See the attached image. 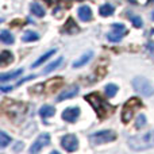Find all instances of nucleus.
Listing matches in <instances>:
<instances>
[{
	"mask_svg": "<svg viewBox=\"0 0 154 154\" xmlns=\"http://www.w3.org/2000/svg\"><path fill=\"white\" fill-rule=\"evenodd\" d=\"M128 147L135 152H142V150H147L154 147V130L146 131L145 134L141 135L131 137L127 141Z\"/></svg>",
	"mask_w": 154,
	"mask_h": 154,
	"instance_id": "obj_1",
	"label": "nucleus"
},
{
	"mask_svg": "<svg viewBox=\"0 0 154 154\" xmlns=\"http://www.w3.org/2000/svg\"><path fill=\"white\" fill-rule=\"evenodd\" d=\"M85 100L93 107V109H95L96 114L99 115V118H106V116H108V115H111L112 111H114V108H112L106 100H103L101 96L96 92L88 93V95L85 96Z\"/></svg>",
	"mask_w": 154,
	"mask_h": 154,
	"instance_id": "obj_2",
	"label": "nucleus"
},
{
	"mask_svg": "<svg viewBox=\"0 0 154 154\" xmlns=\"http://www.w3.org/2000/svg\"><path fill=\"white\" fill-rule=\"evenodd\" d=\"M141 107H142V101L138 97H131L128 101H126L122 109V122L128 123L131 120V118H133L135 109L141 108Z\"/></svg>",
	"mask_w": 154,
	"mask_h": 154,
	"instance_id": "obj_3",
	"label": "nucleus"
},
{
	"mask_svg": "<svg viewBox=\"0 0 154 154\" xmlns=\"http://www.w3.org/2000/svg\"><path fill=\"white\" fill-rule=\"evenodd\" d=\"M116 139V133L112 130H101L89 135V142L92 145H103L107 142H112Z\"/></svg>",
	"mask_w": 154,
	"mask_h": 154,
	"instance_id": "obj_4",
	"label": "nucleus"
},
{
	"mask_svg": "<svg viewBox=\"0 0 154 154\" xmlns=\"http://www.w3.org/2000/svg\"><path fill=\"white\" fill-rule=\"evenodd\" d=\"M133 88L137 91L138 93L143 96H153L154 95V87L152 85V82L145 77H135L133 80Z\"/></svg>",
	"mask_w": 154,
	"mask_h": 154,
	"instance_id": "obj_5",
	"label": "nucleus"
},
{
	"mask_svg": "<svg viewBox=\"0 0 154 154\" xmlns=\"http://www.w3.org/2000/svg\"><path fill=\"white\" fill-rule=\"evenodd\" d=\"M61 146L66 152L73 153L79 149V139L75 134H66L61 138Z\"/></svg>",
	"mask_w": 154,
	"mask_h": 154,
	"instance_id": "obj_6",
	"label": "nucleus"
},
{
	"mask_svg": "<svg viewBox=\"0 0 154 154\" xmlns=\"http://www.w3.org/2000/svg\"><path fill=\"white\" fill-rule=\"evenodd\" d=\"M49 143H50V134H49V133L41 134V135L34 141V143L30 146V153H31V154L39 153L41 150H42L45 146H48Z\"/></svg>",
	"mask_w": 154,
	"mask_h": 154,
	"instance_id": "obj_7",
	"label": "nucleus"
},
{
	"mask_svg": "<svg viewBox=\"0 0 154 154\" xmlns=\"http://www.w3.org/2000/svg\"><path fill=\"white\" fill-rule=\"evenodd\" d=\"M111 29H112V32H109L107 35L108 41L109 42H119L123 38V35L126 34V27L122 23H112Z\"/></svg>",
	"mask_w": 154,
	"mask_h": 154,
	"instance_id": "obj_8",
	"label": "nucleus"
},
{
	"mask_svg": "<svg viewBox=\"0 0 154 154\" xmlns=\"http://www.w3.org/2000/svg\"><path fill=\"white\" fill-rule=\"evenodd\" d=\"M79 116H80V107H68L62 112V119L69 123L76 122Z\"/></svg>",
	"mask_w": 154,
	"mask_h": 154,
	"instance_id": "obj_9",
	"label": "nucleus"
},
{
	"mask_svg": "<svg viewBox=\"0 0 154 154\" xmlns=\"http://www.w3.org/2000/svg\"><path fill=\"white\" fill-rule=\"evenodd\" d=\"M79 92H80L79 87H77V85H72L70 88H68V89L62 91V92L60 93L58 97H57V101H64V100H66V99H72L79 95Z\"/></svg>",
	"mask_w": 154,
	"mask_h": 154,
	"instance_id": "obj_10",
	"label": "nucleus"
},
{
	"mask_svg": "<svg viewBox=\"0 0 154 154\" xmlns=\"http://www.w3.org/2000/svg\"><path fill=\"white\" fill-rule=\"evenodd\" d=\"M92 57H93V51H87V53H84L81 57H79V58L76 60V61H73V68H81V66H84V65H87L88 62L92 60Z\"/></svg>",
	"mask_w": 154,
	"mask_h": 154,
	"instance_id": "obj_11",
	"label": "nucleus"
},
{
	"mask_svg": "<svg viewBox=\"0 0 154 154\" xmlns=\"http://www.w3.org/2000/svg\"><path fill=\"white\" fill-rule=\"evenodd\" d=\"M77 14H79L80 20L82 22H89L92 19V10L88 5H81L79 8V11H77Z\"/></svg>",
	"mask_w": 154,
	"mask_h": 154,
	"instance_id": "obj_12",
	"label": "nucleus"
},
{
	"mask_svg": "<svg viewBox=\"0 0 154 154\" xmlns=\"http://www.w3.org/2000/svg\"><path fill=\"white\" fill-rule=\"evenodd\" d=\"M62 77H54V79L49 80L48 82L45 84L46 89H48V92H54V91H57V88H60L62 85Z\"/></svg>",
	"mask_w": 154,
	"mask_h": 154,
	"instance_id": "obj_13",
	"label": "nucleus"
},
{
	"mask_svg": "<svg viewBox=\"0 0 154 154\" xmlns=\"http://www.w3.org/2000/svg\"><path fill=\"white\" fill-rule=\"evenodd\" d=\"M62 61H64V58H62V57H58V58L54 60L53 62H50V64H49L48 66L43 69V75H49V73H51L54 69H57V68L62 64Z\"/></svg>",
	"mask_w": 154,
	"mask_h": 154,
	"instance_id": "obj_14",
	"label": "nucleus"
},
{
	"mask_svg": "<svg viewBox=\"0 0 154 154\" xmlns=\"http://www.w3.org/2000/svg\"><path fill=\"white\" fill-rule=\"evenodd\" d=\"M23 73V69H18V70H14V72H8V73H3L0 76V81L2 82H5V81H10V80L15 79V77L20 76Z\"/></svg>",
	"mask_w": 154,
	"mask_h": 154,
	"instance_id": "obj_15",
	"label": "nucleus"
},
{
	"mask_svg": "<svg viewBox=\"0 0 154 154\" xmlns=\"http://www.w3.org/2000/svg\"><path fill=\"white\" fill-rule=\"evenodd\" d=\"M54 114H56V108L51 106H43V107H41V109H39V115L43 118V119L53 116Z\"/></svg>",
	"mask_w": 154,
	"mask_h": 154,
	"instance_id": "obj_16",
	"label": "nucleus"
},
{
	"mask_svg": "<svg viewBox=\"0 0 154 154\" xmlns=\"http://www.w3.org/2000/svg\"><path fill=\"white\" fill-rule=\"evenodd\" d=\"M30 10H31V12L34 14L35 16H38V18H42V16H45V8H43L42 5L39 4V3H31V5H30Z\"/></svg>",
	"mask_w": 154,
	"mask_h": 154,
	"instance_id": "obj_17",
	"label": "nucleus"
},
{
	"mask_svg": "<svg viewBox=\"0 0 154 154\" xmlns=\"http://www.w3.org/2000/svg\"><path fill=\"white\" fill-rule=\"evenodd\" d=\"M56 51H57L56 49H53V50H49L48 53H45V54H43V56H41L39 58H38L37 61H35L34 64H32V68H37V66H39V65L42 64V62H45L46 60H49L51 56H54V54H56Z\"/></svg>",
	"mask_w": 154,
	"mask_h": 154,
	"instance_id": "obj_18",
	"label": "nucleus"
},
{
	"mask_svg": "<svg viewBox=\"0 0 154 154\" xmlns=\"http://www.w3.org/2000/svg\"><path fill=\"white\" fill-rule=\"evenodd\" d=\"M22 39H23V42H34V41L39 39V35H38V32L32 31V30H29V31L24 32Z\"/></svg>",
	"mask_w": 154,
	"mask_h": 154,
	"instance_id": "obj_19",
	"label": "nucleus"
},
{
	"mask_svg": "<svg viewBox=\"0 0 154 154\" xmlns=\"http://www.w3.org/2000/svg\"><path fill=\"white\" fill-rule=\"evenodd\" d=\"M0 39H2V42L7 43V45H11V43H14V37L12 34H11L10 31H7V30H2V32H0Z\"/></svg>",
	"mask_w": 154,
	"mask_h": 154,
	"instance_id": "obj_20",
	"label": "nucleus"
},
{
	"mask_svg": "<svg viewBox=\"0 0 154 154\" xmlns=\"http://www.w3.org/2000/svg\"><path fill=\"white\" fill-rule=\"evenodd\" d=\"M11 141H12V138H11L5 131H0V147H2V149L7 147L8 145L11 143Z\"/></svg>",
	"mask_w": 154,
	"mask_h": 154,
	"instance_id": "obj_21",
	"label": "nucleus"
},
{
	"mask_svg": "<svg viewBox=\"0 0 154 154\" xmlns=\"http://www.w3.org/2000/svg\"><path fill=\"white\" fill-rule=\"evenodd\" d=\"M99 12H100L101 16H109L114 14V7L111 4H103L99 10Z\"/></svg>",
	"mask_w": 154,
	"mask_h": 154,
	"instance_id": "obj_22",
	"label": "nucleus"
},
{
	"mask_svg": "<svg viewBox=\"0 0 154 154\" xmlns=\"http://www.w3.org/2000/svg\"><path fill=\"white\" fill-rule=\"evenodd\" d=\"M0 61H2L3 66H4V65H7L8 62L12 61V54H11V51H8V50L2 51V54H0Z\"/></svg>",
	"mask_w": 154,
	"mask_h": 154,
	"instance_id": "obj_23",
	"label": "nucleus"
},
{
	"mask_svg": "<svg viewBox=\"0 0 154 154\" xmlns=\"http://www.w3.org/2000/svg\"><path fill=\"white\" fill-rule=\"evenodd\" d=\"M104 89H106L107 97H114V96L118 93V89H119V88H118L115 84H108V85H106Z\"/></svg>",
	"mask_w": 154,
	"mask_h": 154,
	"instance_id": "obj_24",
	"label": "nucleus"
},
{
	"mask_svg": "<svg viewBox=\"0 0 154 154\" xmlns=\"http://www.w3.org/2000/svg\"><path fill=\"white\" fill-rule=\"evenodd\" d=\"M128 18L131 19V22H133V24H134V27H137V29H141L142 26H143V22H142V19H141V16H137V15H128Z\"/></svg>",
	"mask_w": 154,
	"mask_h": 154,
	"instance_id": "obj_25",
	"label": "nucleus"
},
{
	"mask_svg": "<svg viewBox=\"0 0 154 154\" xmlns=\"http://www.w3.org/2000/svg\"><path fill=\"white\" fill-rule=\"evenodd\" d=\"M145 126H146V116H145L143 114L138 115V116H137V122H135V127L142 128V127H145Z\"/></svg>",
	"mask_w": 154,
	"mask_h": 154,
	"instance_id": "obj_26",
	"label": "nucleus"
},
{
	"mask_svg": "<svg viewBox=\"0 0 154 154\" xmlns=\"http://www.w3.org/2000/svg\"><path fill=\"white\" fill-rule=\"evenodd\" d=\"M31 79H35V76L32 75V76H27L26 79H22V80H19L18 81V85H22L23 82H26V81H29V80H31Z\"/></svg>",
	"mask_w": 154,
	"mask_h": 154,
	"instance_id": "obj_27",
	"label": "nucleus"
},
{
	"mask_svg": "<svg viewBox=\"0 0 154 154\" xmlns=\"http://www.w3.org/2000/svg\"><path fill=\"white\" fill-rule=\"evenodd\" d=\"M10 91H12V87H2V92L7 93V92H10Z\"/></svg>",
	"mask_w": 154,
	"mask_h": 154,
	"instance_id": "obj_28",
	"label": "nucleus"
},
{
	"mask_svg": "<svg viewBox=\"0 0 154 154\" xmlns=\"http://www.w3.org/2000/svg\"><path fill=\"white\" fill-rule=\"evenodd\" d=\"M152 19L154 20V11H153V14H152Z\"/></svg>",
	"mask_w": 154,
	"mask_h": 154,
	"instance_id": "obj_29",
	"label": "nucleus"
}]
</instances>
